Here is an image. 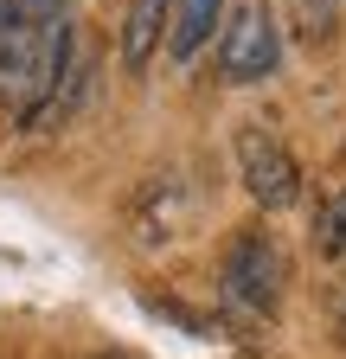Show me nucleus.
<instances>
[{"instance_id":"f257e3e1","label":"nucleus","mask_w":346,"mask_h":359,"mask_svg":"<svg viewBox=\"0 0 346 359\" xmlns=\"http://www.w3.org/2000/svg\"><path fill=\"white\" fill-rule=\"evenodd\" d=\"M282 58V32H276V13L270 0H237L219 26V71L225 83H263Z\"/></svg>"},{"instance_id":"f03ea898","label":"nucleus","mask_w":346,"mask_h":359,"mask_svg":"<svg viewBox=\"0 0 346 359\" xmlns=\"http://www.w3.org/2000/svg\"><path fill=\"white\" fill-rule=\"evenodd\" d=\"M219 283H225V302L231 308H244L250 321H270L276 302H282V250L263 231H237L231 250H225Z\"/></svg>"},{"instance_id":"7ed1b4c3","label":"nucleus","mask_w":346,"mask_h":359,"mask_svg":"<svg viewBox=\"0 0 346 359\" xmlns=\"http://www.w3.org/2000/svg\"><path fill=\"white\" fill-rule=\"evenodd\" d=\"M237 173H244V193L263 205V212H289L301 199V167H295V154L276 142L270 128H256V122L237 128Z\"/></svg>"},{"instance_id":"20e7f679","label":"nucleus","mask_w":346,"mask_h":359,"mask_svg":"<svg viewBox=\"0 0 346 359\" xmlns=\"http://www.w3.org/2000/svg\"><path fill=\"white\" fill-rule=\"evenodd\" d=\"M225 26V0H173L167 7V58L173 65H193Z\"/></svg>"},{"instance_id":"39448f33","label":"nucleus","mask_w":346,"mask_h":359,"mask_svg":"<svg viewBox=\"0 0 346 359\" xmlns=\"http://www.w3.org/2000/svg\"><path fill=\"white\" fill-rule=\"evenodd\" d=\"M167 7L173 0H128V13H122V65L128 71H148L154 52L167 45Z\"/></svg>"},{"instance_id":"423d86ee","label":"nucleus","mask_w":346,"mask_h":359,"mask_svg":"<svg viewBox=\"0 0 346 359\" xmlns=\"http://www.w3.org/2000/svg\"><path fill=\"white\" fill-rule=\"evenodd\" d=\"M314 250L327 263H346V193H333L321 205V218H314Z\"/></svg>"},{"instance_id":"0eeeda50","label":"nucleus","mask_w":346,"mask_h":359,"mask_svg":"<svg viewBox=\"0 0 346 359\" xmlns=\"http://www.w3.org/2000/svg\"><path fill=\"white\" fill-rule=\"evenodd\" d=\"M7 7H13V0H0V26H7Z\"/></svg>"},{"instance_id":"6e6552de","label":"nucleus","mask_w":346,"mask_h":359,"mask_svg":"<svg viewBox=\"0 0 346 359\" xmlns=\"http://www.w3.org/2000/svg\"><path fill=\"white\" fill-rule=\"evenodd\" d=\"M340 334H346V321H340Z\"/></svg>"},{"instance_id":"1a4fd4ad","label":"nucleus","mask_w":346,"mask_h":359,"mask_svg":"<svg viewBox=\"0 0 346 359\" xmlns=\"http://www.w3.org/2000/svg\"><path fill=\"white\" fill-rule=\"evenodd\" d=\"M109 359H116V353H109Z\"/></svg>"}]
</instances>
